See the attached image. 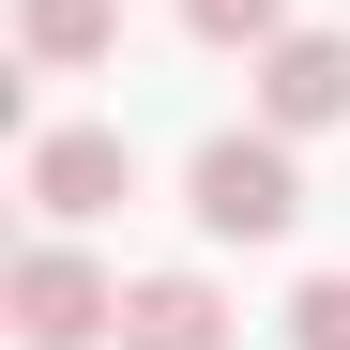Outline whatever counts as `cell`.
<instances>
[{
    "label": "cell",
    "mask_w": 350,
    "mask_h": 350,
    "mask_svg": "<svg viewBox=\"0 0 350 350\" xmlns=\"http://www.w3.org/2000/svg\"><path fill=\"white\" fill-rule=\"evenodd\" d=\"M183 213L213 228V244H289V213H305V167H289V137L259 122H228V137H198V167H183Z\"/></svg>",
    "instance_id": "cell-1"
},
{
    "label": "cell",
    "mask_w": 350,
    "mask_h": 350,
    "mask_svg": "<svg viewBox=\"0 0 350 350\" xmlns=\"http://www.w3.org/2000/svg\"><path fill=\"white\" fill-rule=\"evenodd\" d=\"M0 320H16V350H92V335H122V274L77 244H31L0 274Z\"/></svg>",
    "instance_id": "cell-2"
},
{
    "label": "cell",
    "mask_w": 350,
    "mask_h": 350,
    "mask_svg": "<svg viewBox=\"0 0 350 350\" xmlns=\"http://www.w3.org/2000/svg\"><path fill=\"white\" fill-rule=\"evenodd\" d=\"M31 198L62 213V228H92V213L137 198V152L107 137V122H46V137H31Z\"/></svg>",
    "instance_id": "cell-3"
},
{
    "label": "cell",
    "mask_w": 350,
    "mask_h": 350,
    "mask_svg": "<svg viewBox=\"0 0 350 350\" xmlns=\"http://www.w3.org/2000/svg\"><path fill=\"white\" fill-rule=\"evenodd\" d=\"M259 122H274V137L350 122V46H335V31H274V46H259Z\"/></svg>",
    "instance_id": "cell-4"
},
{
    "label": "cell",
    "mask_w": 350,
    "mask_h": 350,
    "mask_svg": "<svg viewBox=\"0 0 350 350\" xmlns=\"http://www.w3.org/2000/svg\"><path fill=\"white\" fill-rule=\"evenodd\" d=\"M122 350H228L213 274H137V289H122Z\"/></svg>",
    "instance_id": "cell-5"
},
{
    "label": "cell",
    "mask_w": 350,
    "mask_h": 350,
    "mask_svg": "<svg viewBox=\"0 0 350 350\" xmlns=\"http://www.w3.org/2000/svg\"><path fill=\"white\" fill-rule=\"evenodd\" d=\"M16 46H31L46 77H77V62L122 46V0H16Z\"/></svg>",
    "instance_id": "cell-6"
},
{
    "label": "cell",
    "mask_w": 350,
    "mask_h": 350,
    "mask_svg": "<svg viewBox=\"0 0 350 350\" xmlns=\"http://www.w3.org/2000/svg\"><path fill=\"white\" fill-rule=\"evenodd\" d=\"M183 31H198V46H274L289 0H183Z\"/></svg>",
    "instance_id": "cell-7"
},
{
    "label": "cell",
    "mask_w": 350,
    "mask_h": 350,
    "mask_svg": "<svg viewBox=\"0 0 350 350\" xmlns=\"http://www.w3.org/2000/svg\"><path fill=\"white\" fill-rule=\"evenodd\" d=\"M289 350H350V274H305V289H289Z\"/></svg>",
    "instance_id": "cell-8"
}]
</instances>
